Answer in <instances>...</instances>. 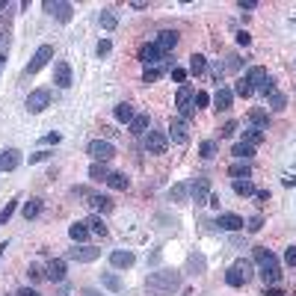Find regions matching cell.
<instances>
[{"label": "cell", "instance_id": "obj_1", "mask_svg": "<svg viewBox=\"0 0 296 296\" xmlns=\"http://www.w3.org/2000/svg\"><path fill=\"white\" fill-rule=\"evenodd\" d=\"M178 287H181V273H175V270L151 273V276H148V281H145L148 296H172Z\"/></svg>", "mask_w": 296, "mask_h": 296}, {"label": "cell", "instance_id": "obj_2", "mask_svg": "<svg viewBox=\"0 0 296 296\" xmlns=\"http://www.w3.org/2000/svg\"><path fill=\"white\" fill-rule=\"evenodd\" d=\"M255 261L261 264V278H264L267 287H273V284L281 281V267H278L276 255H273L267 246H258V249H255Z\"/></svg>", "mask_w": 296, "mask_h": 296}, {"label": "cell", "instance_id": "obj_3", "mask_svg": "<svg viewBox=\"0 0 296 296\" xmlns=\"http://www.w3.org/2000/svg\"><path fill=\"white\" fill-rule=\"evenodd\" d=\"M175 107H178V113H181V119L184 122H190L193 116H196V95H193V89L190 86H181L178 89V95H175Z\"/></svg>", "mask_w": 296, "mask_h": 296}, {"label": "cell", "instance_id": "obj_4", "mask_svg": "<svg viewBox=\"0 0 296 296\" xmlns=\"http://www.w3.org/2000/svg\"><path fill=\"white\" fill-rule=\"evenodd\" d=\"M89 157L95 163H110V160L116 157V145L107 142V139H92L89 142Z\"/></svg>", "mask_w": 296, "mask_h": 296}, {"label": "cell", "instance_id": "obj_5", "mask_svg": "<svg viewBox=\"0 0 296 296\" xmlns=\"http://www.w3.org/2000/svg\"><path fill=\"white\" fill-rule=\"evenodd\" d=\"M68 261H77V264H92V261H98L101 258V249H95V246H74V249H68Z\"/></svg>", "mask_w": 296, "mask_h": 296}, {"label": "cell", "instance_id": "obj_6", "mask_svg": "<svg viewBox=\"0 0 296 296\" xmlns=\"http://www.w3.org/2000/svg\"><path fill=\"white\" fill-rule=\"evenodd\" d=\"M145 148H148V154H166L169 136H166L163 130H148V133H145Z\"/></svg>", "mask_w": 296, "mask_h": 296}, {"label": "cell", "instance_id": "obj_7", "mask_svg": "<svg viewBox=\"0 0 296 296\" xmlns=\"http://www.w3.org/2000/svg\"><path fill=\"white\" fill-rule=\"evenodd\" d=\"M166 136H169L172 142H178V145H187V142H190V125L178 116V119L169 122V133H166Z\"/></svg>", "mask_w": 296, "mask_h": 296}, {"label": "cell", "instance_id": "obj_8", "mask_svg": "<svg viewBox=\"0 0 296 296\" xmlns=\"http://www.w3.org/2000/svg\"><path fill=\"white\" fill-rule=\"evenodd\" d=\"M51 59H54V48H51V45H42L39 51L33 54V62L27 65V74H36V71H42V68H45Z\"/></svg>", "mask_w": 296, "mask_h": 296}, {"label": "cell", "instance_id": "obj_9", "mask_svg": "<svg viewBox=\"0 0 296 296\" xmlns=\"http://www.w3.org/2000/svg\"><path fill=\"white\" fill-rule=\"evenodd\" d=\"M45 12H51V15H56V21L68 24L74 6H71V3H62V0H45Z\"/></svg>", "mask_w": 296, "mask_h": 296}, {"label": "cell", "instance_id": "obj_10", "mask_svg": "<svg viewBox=\"0 0 296 296\" xmlns=\"http://www.w3.org/2000/svg\"><path fill=\"white\" fill-rule=\"evenodd\" d=\"M48 104H51V92L48 89H36L27 98V110H30V113H42V110H48Z\"/></svg>", "mask_w": 296, "mask_h": 296}, {"label": "cell", "instance_id": "obj_11", "mask_svg": "<svg viewBox=\"0 0 296 296\" xmlns=\"http://www.w3.org/2000/svg\"><path fill=\"white\" fill-rule=\"evenodd\" d=\"M190 193H193V202L196 204H207V199H210V181L207 178H196L190 184Z\"/></svg>", "mask_w": 296, "mask_h": 296}, {"label": "cell", "instance_id": "obj_12", "mask_svg": "<svg viewBox=\"0 0 296 296\" xmlns=\"http://www.w3.org/2000/svg\"><path fill=\"white\" fill-rule=\"evenodd\" d=\"M157 48H160V54H163V59H169V54L175 51V45H178V33L175 30H163L160 36H157V42H154Z\"/></svg>", "mask_w": 296, "mask_h": 296}, {"label": "cell", "instance_id": "obj_13", "mask_svg": "<svg viewBox=\"0 0 296 296\" xmlns=\"http://www.w3.org/2000/svg\"><path fill=\"white\" fill-rule=\"evenodd\" d=\"M160 59H163V54H160L157 45H142V48H139V62H142L145 68H154Z\"/></svg>", "mask_w": 296, "mask_h": 296}, {"label": "cell", "instance_id": "obj_14", "mask_svg": "<svg viewBox=\"0 0 296 296\" xmlns=\"http://www.w3.org/2000/svg\"><path fill=\"white\" fill-rule=\"evenodd\" d=\"M21 166V151L18 148H6L3 154H0V172H12Z\"/></svg>", "mask_w": 296, "mask_h": 296}, {"label": "cell", "instance_id": "obj_15", "mask_svg": "<svg viewBox=\"0 0 296 296\" xmlns=\"http://www.w3.org/2000/svg\"><path fill=\"white\" fill-rule=\"evenodd\" d=\"M54 83H56L59 89H68V86H71V65H68V62H56V65H54Z\"/></svg>", "mask_w": 296, "mask_h": 296}, {"label": "cell", "instance_id": "obj_16", "mask_svg": "<svg viewBox=\"0 0 296 296\" xmlns=\"http://www.w3.org/2000/svg\"><path fill=\"white\" fill-rule=\"evenodd\" d=\"M267 68H261V65H255V68H249V74H246V80H249V86H252V92L255 89H264V83H267Z\"/></svg>", "mask_w": 296, "mask_h": 296}, {"label": "cell", "instance_id": "obj_17", "mask_svg": "<svg viewBox=\"0 0 296 296\" xmlns=\"http://www.w3.org/2000/svg\"><path fill=\"white\" fill-rule=\"evenodd\" d=\"M133 252H122V249H116L113 255H110V264H113L116 270H128V267H133Z\"/></svg>", "mask_w": 296, "mask_h": 296}, {"label": "cell", "instance_id": "obj_18", "mask_svg": "<svg viewBox=\"0 0 296 296\" xmlns=\"http://www.w3.org/2000/svg\"><path fill=\"white\" fill-rule=\"evenodd\" d=\"M216 225H219V228H225V231H240L246 222H243L237 213H222V216L216 219Z\"/></svg>", "mask_w": 296, "mask_h": 296}, {"label": "cell", "instance_id": "obj_19", "mask_svg": "<svg viewBox=\"0 0 296 296\" xmlns=\"http://www.w3.org/2000/svg\"><path fill=\"white\" fill-rule=\"evenodd\" d=\"M45 278H51V281H62L65 278V261H62V258H54V261L48 264Z\"/></svg>", "mask_w": 296, "mask_h": 296}, {"label": "cell", "instance_id": "obj_20", "mask_svg": "<svg viewBox=\"0 0 296 296\" xmlns=\"http://www.w3.org/2000/svg\"><path fill=\"white\" fill-rule=\"evenodd\" d=\"M228 175H231L234 181H249V178H252V166L243 163V160H237V163L228 166Z\"/></svg>", "mask_w": 296, "mask_h": 296}, {"label": "cell", "instance_id": "obj_21", "mask_svg": "<svg viewBox=\"0 0 296 296\" xmlns=\"http://www.w3.org/2000/svg\"><path fill=\"white\" fill-rule=\"evenodd\" d=\"M89 234H92V231H89L86 222H74V225L68 228V237H71L74 243H86V240H89Z\"/></svg>", "mask_w": 296, "mask_h": 296}, {"label": "cell", "instance_id": "obj_22", "mask_svg": "<svg viewBox=\"0 0 296 296\" xmlns=\"http://www.w3.org/2000/svg\"><path fill=\"white\" fill-rule=\"evenodd\" d=\"M107 187H113V190L125 193V190L130 187V181H128V175H125V172H110V178H107Z\"/></svg>", "mask_w": 296, "mask_h": 296}, {"label": "cell", "instance_id": "obj_23", "mask_svg": "<svg viewBox=\"0 0 296 296\" xmlns=\"http://www.w3.org/2000/svg\"><path fill=\"white\" fill-rule=\"evenodd\" d=\"M231 101H234L231 89H216V95H213V107L216 110H231Z\"/></svg>", "mask_w": 296, "mask_h": 296}, {"label": "cell", "instance_id": "obj_24", "mask_svg": "<svg viewBox=\"0 0 296 296\" xmlns=\"http://www.w3.org/2000/svg\"><path fill=\"white\" fill-rule=\"evenodd\" d=\"M148 128H151V119H148V113H139V116H133V122H130V133H148Z\"/></svg>", "mask_w": 296, "mask_h": 296}, {"label": "cell", "instance_id": "obj_25", "mask_svg": "<svg viewBox=\"0 0 296 296\" xmlns=\"http://www.w3.org/2000/svg\"><path fill=\"white\" fill-rule=\"evenodd\" d=\"M89 207L95 213H110V210H113V202H110L107 196H89Z\"/></svg>", "mask_w": 296, "mask_h": 296}, {"label": "cell", "instance_id": "obj_26", "mask_svg": "<svg viewBox=\"0 0 296 296\" xmlns=\"http://www.w3.org/2000/svg\"><path fill=\"white\" fill-rule=\"evenodd\" d=\"M249 122H252V128H258V130H267V125H270L267 110H252V113H249Z\"/></svg>", "mask_w": 296, "mask_h": 296}, {"label": "cell", "instance_id": "obj_27", "mask_svg": "<svg viewBox=\"0 0 296 296\" xmlns=\"http://www.w3.org/2000/svg\"><path fill=\"white\" fill-rule=\"evenodd\" d=\"M89 178H92L95 184H107V178H110L107 163H92V166H89Z\"/></svg>", "mask_w": 296, "mask_h": 296}, {"label": "cell", "instance_id": "obj_28", "mask_svg": "<svg viewBox=\"0 0 296 296\" xmlns=\"http://www.w3.org/2000/svg\"><path fill=\"white\" fill-rule=\"evenodd\" d=\"M231 154H234L237 160H243V163H246V160H252V157H255V148H252V145H246V142H237V145L231 148Z\"/></svg>", "mask_w": 296, "mask_h": 296}, {"label": "cell", "instance_id": "obj_29", "mask_svg": "<svg viewBox=\"0 0 296 296\" xmlns=\"http://www.w3.org/2000/svg\"><path fill=\"white\" fill-rule=\"evenodd\" d=\"M113 113H116V119H119V122H125V125H130V122H133V116H136L130 104H119V107L113 110Z\"/></svg>", "mask_w": 296, "mask_h": 296}, {"label": "cell", "instance_id": "obj_30", "mask_svg": "<svg viewBox=\"0 0 296 296\" xmlns=\"http://www.w3.org/2000/svg\"><path fill=\"white\" fill-rule=\"evenodd\" d=\"M101 284H104L107 290H113V293H119V290L125 287V284H122V278H119V276H113V273H104V276H101Z\"/></svg>", "mask_w": 296, "mask_h": 296}, {"label": "cell", "instance_id": "obj_31", "mask_svg": "<svg viewBox=\"0 0 296 296\" xmlns=\"http://www.w3.org/2000/svg\"><path fill=\"white\" fill-rule=\"evenodd\" d=\"M264 136H267V133H264V130H258V128H249V130H246V133H243V142H246V145H252V148H255V145H261V142H264Z\"/></svg>", "mask_w": 296, "mask_h": 296}, {"label": "cell", "instance_id": "obj_32", "mask_svg": "<svg viewBox=\"0 0 296 296\" xmlns=\"http://www.w3.org/2000/svg\"><path fill=\"white\" fill-rule=\"evenodd\" d=\"M42 213V199H30V202H24V216L27 219H36Z\"/></svg>", "mask_w": 296, "mask_h": 296}, {"label": "cell", "instance_id": "obj_33", "mask_svg": "<svg viewBox=\"0 0 296 296\" xmlns=\"http://www.w3.org/2000/svg\"><path fill=\"white\" fill-rule=\"evenodd\" d=\"M86 225H89V231H92V234L107 237V225H104V219H101V216H89V219H86Z\"/></svg>", "mask_w": 296, "mask_h": 296}, {"label": "cell", "instance_id": "obj_34", "mask_svg": "<svg viewBox=\"0 0 296 296\" xmlns=\"http://www.w3.org/2000/svg\"><path fill=\"white\" fill-rule=\"evenodd\" d=\"M216 148H219V142H216V139H204V142H202V148H199V154H202L204 160H210V157H216Z\"/></svg>", "mask_w": 296, "mask_h": 296}, {"label": "cell", "instance_id": "obj_35", "mask_svg": "<svg viewBox=\"0 0 296 296\" xmlns=\"http://www.w3.org/2000/svg\"><path fill=\"white\" fill-rule=\"evenodd\" d=\"M187 193H190L187 184H175V187L169 190V199H172V202H187Z\"/></svg>", "mask_w": 296, "mask_h": 296}, {"label": "cell", "instance_id": "obj_36", "mask_svg": "<svg viewBox=\"0 0 296 296\" xmlns=\"http://www.w3.org/2000/svg\"><path fill=\"white\" fill-rule=\"evenodd\" d=\"M204 68H207V59H204L202 54H193V56H190V71H193V74H204Z\"/></svg>", "mask_w": 296, "mask_h": 296}, {"label": "cell", "instance_id": "obj_37", "mask_svg": "<svg viewBox=\"0 0 296 296\" xmlns=\"http://www.w3.org/2000/svg\"><path fill=\"white\" fill-rule=\"evenodd\" d=\"M225 281H228L231 287H243V284H246V278L240 276V270H237V267H231V270L225 273Z\"/></svg>", "mask_w": 296, "mask_h": 296}, {"label": "cell", "instance_id": "obj_38", "mask_svg": "<svg viewBox=\"0 0 296 296\" xmlns=\"http://www.w3.org/2000/svg\"><path fill=\"white\" fill-rule=\"evenodd\" d=\"M234 193H237V196H255L252 181H234Z\"/></svg>", "mask_w": 296, "mask_h": 296}, {"label": "cell", "instance_id": "obj_39", "mask_svg": "<svg viewBox=\"0 0 296 296\" xmlns=\"http://www.w3.org/2000/svg\"><path fill=\"white\" fill-rule=\"evenodd\" d=\"M270 107L278 113V110H284V107H287V98H284L281 92H273V95H270Z\"/></svg>", "mask_w": 296, "mask_h": 296}, {"label": "cell", "instance_id": "obj_40", "mask_svg": "<svg viewBox=\"0 0 296 296\" xmlns=\"http://www.w3.org/2000/svg\"><path fill=\"white\" fill-rule=\"evenodd\" d=\"M101 27H104V30H116V15L110 12V9L101 12Z\"/></svg>", "mask_w": 296, "mask_h": 296}, {"label": "cell", "instance_id": "obj_41", "mask_svg": "<svg viewBox=\"0 0 296 296\" xmlns=\"http://www.w3.org/2000/svg\"><path fill=\"white\" fill-rule=\"evenodd\" d=\"M160 77H163V71H160V68H145L142 83H154V80H160Z\"/></svg>", "mask_w": 296, "mask_h": 296}, {"label": "cell", "instance_id": "obj_42", "mask_svg": "<svg viewBox=\"0 0 296 296\" xmlns=\"http://www.w3.org/2000/svg\"><path fill=\"white\" fill-rule=\"evenodd\" d=\"M234 92H237L240 98H249V95H252V86H249V80H246V77H243V80H237V83H234Z\"/></svg>", "mask_w": 296, "mask_h": 296}, {"label": "cell", "instance_id": "obj_43", "mask_svg": "<svg viewBox=\"0 0 296 296\" xmlns=\"http://www.w3.org/2000/svg\"><path fill=\"white\" fill-rule=\"evenodd\" d=\"M18 202H21V199H12V202H6V207H3V213H0V222H9V216L15 213V207H18Z\"/></svg>", "mask_w": 296, "mask_h": 296}, {"label": "cell", "instance_id": "obj_44", "mask_svg": "<svg viewBox=\"0 0 296 296\" xmlns=\"http://www.w3.org/2000/svg\"><path fill=\"white\" fill-rule=\"evenodd\" d=\"M234 267H237V270H240V276H243V278H246V281H249V278H252V276H255V273H252V264H249V261H237V264H234Z\"/></svg>", "mask_w": 296, "mask_h": 296}, {"label": "cell", "instance_id": "obj_45", "mask_svg": "<svg viewBox=\"0 0 296 296\" xmlns=\"http://www.w3.org/2000/svg\"><path fill=\"white\" fill-rule=\"evenodd\" d=\"M246 228H249L252 234H255V231H261V228H264V219H261V216H252V219L246 222Z\"/></svg>", "mask_w": 296, "mask_h": 296}, {"label": "cell", "instance_id": "obj_46", "mask_svg": "<svg viewBox=\"0 0 296 296\" xmlns=\"http://www.w3.org/2000/svg\"><path fill=\"white\" fill-rule=\"evenodd\" d=\"M27 276H30L33 281H42V278H45V273H42V267H36V264H30V270H27Z\"/></svg>", "mask_w": 296, "mask_h": 296}, {"label": "cell", "instance_id": "obj_47", "mask_svg": "<svg viewBox=\"0 0 296 296\" xmlns=\"http://www.w3.org/2000/svg\"><path fill=\"white\" fill-rule=\"evenodd\" d=\"M258 204H267L270 202V190H255V196H252Z\"/></svg>", "mask_w": 296, "mask_h": 296}, {"label": "cell", "instance_id": "obj_48", "mask_svg": "<svg viewBox=\"0 0 296 296\" xmlns=\"http://www.w3.org/2000/svg\"><path fill=\"white\" fill-rule=\"evenodd\" d=\"M234 133H237V122H225V125H222V136H225V139L234 136Z\"/></svg>", "mask_w": 296, "mask_h": 296}, {"label": "cell", "instance_id": "obj_49", "mask_svg": "<svg viewBox=\"0 0 296 296\" xmlns=\"http://www.w3.org/2000/svg\"><path fill=\"white\" fill-rule=\"evenodd\" d=\"M284 264H290V267H296V246H290V249L284 252Z\"/></svg>", "mask_w": 296, "mask_h": 296}, {"label": "cell", "instance_id": "obj_50", "mask_svg": "<svg viewBox=\"0 0 296 296\" xmlns=\"http://www.w3.org/2000/svg\"><path fill=\"white\" fill-rule=\"evenodd\" d=\"M172 80L175 83H184V80H187V71H184V68H172Z\"/></svg>", "mask_w": 296, "mask_h": 296}, {"label": "cell", "instance_id": "obj_51", "mask_svg": "<svg viewBox=\"0 0 296 296\" xmlns=\"http://www.w3.org/2000/svg\"><path fill=\"white\" fill-rule=\"evenodd\" d=\"M110 48H113V45H110V39H101V42H98V56H107Z\"/></svg>", "mask_w": 296, "mask_h": 296}, {"label": "cell", "instance_id": "obj_52", "mask_svg": "<svg viewBox=\"0 0 296 296\" xmlns=\"http://www.w3.org/2000/svg\"><path fill=\"white\" fill-rule=\"evenodd\" d=\"M261 92H264V95H273V92H278V89H276V80H273V77H267V83H264V89H261Z\"/></svg>", "mask_w": 296, "mask_h": 296}, {"label": "cell", "instance_id": "obj_53", "mask_svg": "<svg viewBox=\"0 0 296 296\" xmlns=\"http://www.w3.org/2000/svg\"><path fill=\"white\" fill-rule=\"evenodd\" d=\"M196 104H199V107H207V104H210V95H207V92H196Z\"/></svg>", "mask_w": 296, "mask_h": 296}, {"label": "cell", "instance_id": "obj_54", "mask_svg": "<svg viewBox=\"0 0 296 296\" xmlns=\"http://www.w3.org/2000/svg\"><path fill=\"white\" fill-rule=\"evenodd\" d=\"M51 154L48 151H36V154H30V163H42V160H48Z\"/></svg>", "mask_w": 296, "mask_h": 296}, {"label": "cell", "instance_id": "obj_55", "mask_svg": "<svg viewBox=\"0 0 296 296\" xmlns=\"http://www.w3.org/2000/svg\"><path fill=\"white\" fill-rule=\"evenodd\" d=\"M249 42H252V36H249V33H243V30H240V33H237V45H243V48H246V45H249Z\"/></svg>", "mask_w": 296, "mask_h": 296}, {"label": "cell", "instance_id": "obj_56", "mask_svg": "<svg viewBox=\"0 0 296 296\" xmlns=\"http://www.w3.org/2000/svg\"><path fill=\"white\" fill-rule=\"evenodd\" d=\"M15 296H42V293H39V290H33V287H21Z\"/></svg>", "mask_w": 296, "mask_h": 296}, {"label": "cell", "instance_id": "obj_57", "mask_svg": "<svg viewBox=\"0 0 296 296\" xmlns=\"http://www.w3.org/2000/svg\"><path fill=\"white\" fill-rule=\"evenodd\" d=\"M264 296H284V290L273 284V287H267V290H264Z\"/></svg>", "mask_w": 296, "mask_h": 296}, {"label": "cell", "instance_id": "obj_58", "mask_svg": "<svg viewBox=\"0 0 296 296\" xmlns=\"http://www.w3.org/2000/svg\"><path fill=\"white\" fill-rule=\"evenodd\" d=\"M258 0H240V9H255Z\"/></svg>", "mask_w": 296, "mask_h": 296}, {"label": "cell", "instance_id": "obj_59", "mask_svg": "<svg viewBox=\"0 0 296 296\" xmlns=\"http://www.w3.org/2000/svg\"><path fill=\"white\" fill-rule=\"evenodd\" d=\"M59 139H62V136H59V133H48V136H45V142H54V145H56V142H59Z\"/></svg>", "mask_w": 296, "mask_h": 296}, {"label": "cell", "instance_id": "obj_60", "mask_svg": "<svg viewBox=\"0 0 296 296\" xmlns=\"http://www.w3.org/2000/svg\"><path fill=\"white\" fill-rule=\"evenodd\" d=\"M281 181H284V187H296V178H293V175H287V178H281Z\"/></svg>", "mask_w": 296, "mask_h": 296}, {"label": "cell", "instance_id": "obj_61", "mask_svg": "<svg viewBox=\"0 0 296 296\" xmlns=\"http://www.w3.org/2000/svg\"><path fill=\"white\" fill-rule=\"evenodd\" d=\"M3 255H6V243H3V246H0V258H3Z\"/></svg>", "mask_w": 296, "mask_h": 296}, {"label": "cell", "instance_id": "obj_62", "mask_svg": "<svg viewBox=\"0 0 296 296\" xmlns=\"http://www.w3.org/2000/svg\"><path fill=\"white\" fill-rule=\"evenodd\" d=\"M0 9H6V0H0Z\"/></svg>", "mask_w": 296, "mask_h": 296}, {"label": "cell", "instance_id": "obj_63", "mask_svg": "<svg viewBox=\"0 0 296 296\" xmlns=\"http://www.w3.org/2000/svg\"><path fill=\"white\" fill-rule=\"evenodd\" d=\"M0 71H3V56H0Z\"/></svg>", "mask_w": 296, "mask_h": 296}]
</instances>
